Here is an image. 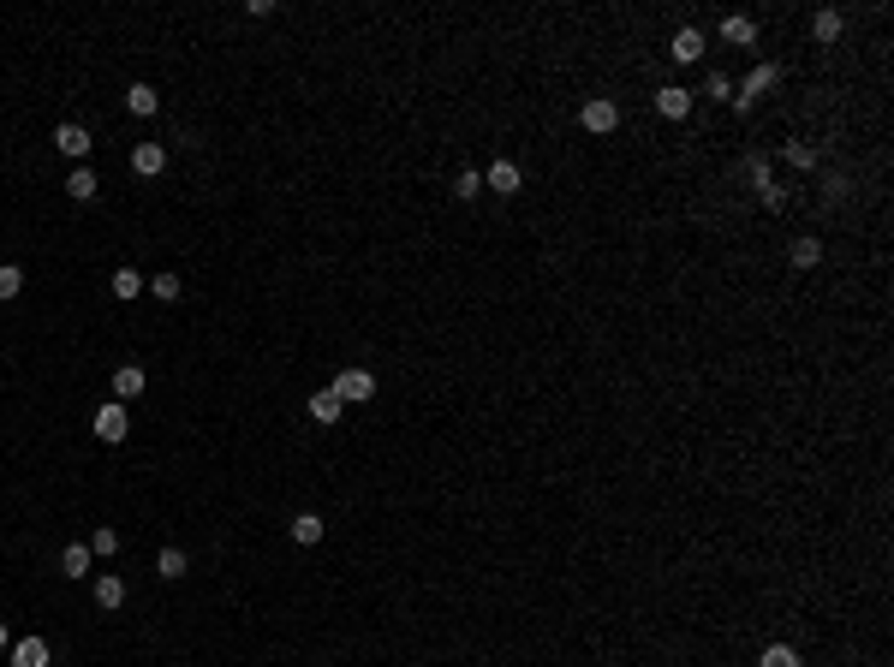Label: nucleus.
<instances>
[{
    "instance_id": "nucleus-1",
    "label": "nucleus",
    "mask_w": 894,
    "mask_h": 667,
    "mask_svg": "<svg viewBox=\"0 0 894 667\" xmlns=\"http://www.w3.org/2000/svg\"><path fill=\"white\" fill-rule=\"evenodd\" d=\"M334 393H340V406L376 399V375H370V370H340V375H334Z\"/></svg>"
},
{
    "instance_id": "nucleus-2",
    "label": "nucleus",
    "mask_w": 894,
    "mask_h": 667,
    "mask_svg": "<svg viewBox=\"0 0 894 667\" xmlns=\"http://www.w3.org/2000/svg\"><path fill=\"white\" fill-rule=\"evenodd\" d=\"M125 406H96V441H108V447H119L125 441Z\"/></svg>"
},
{
    "instance_id": "nucleus-3",
    "label": "nucleus",
    "mask_w": 894,
    "mask_h": 667,
    "mask_svg": "<svg viewBox=\"0 0 894 667\" xmlns=\"http://www.w3.org/2000/svg\"><path fill=\"white\" fill-rule=\"evenodd\" d=\"M54 149H60V156H72V161H84L90 149H96V138H90L84 125H72V119H66V125L54 132Z\"/></svg>"
},
{
    "instance_id": "nucleus-4",
    "label": "nucleus",
    "mask_w": 894,
    "mask_h": 667,
    "mask_svg": "<svg viewBox=\"0 0 894 667\" xmlns=\"http://www.w3.org/2000/svg\"><path fill=\"white\" fill-rule=\"evenodd\" d=\"M656 114H662V119H686V114H692V90L662 84V90H656Z\"/></svg>"
},
{
    "instance_id": "nucleus-5",
    "label": "nucleus",
    "mask_w": 894,
    "mask_h": 667,
    "mask_svg": "<svg viewBox=\"0 0 894 667\" xmlns=\"http://www.w3.org/2000/svg\"><path fill=\"white\" fill-rule=\"evenodd\" d=\"M90 567H96L90 542H66V549H60V578H90Z\"/></svg>"
},
{
    "instance_id": "nucleus-6",
    "label": "nucleus",
    "mask_w": 894,
    "mask_h": 667,
    "mask_svg": "<svg viewBox=\"0 0 894 667\" xmlns=\"http://www.w3.org/2000/svg\"><path fill=\"white\" fill-rule=\"evenodd\" d=\"M775 78H781V72H775L769 60H763V66H757L752 78H745V96H734V108H739V114H745V108H752L757 96H769V90H775Z\"/></svg>"
},
{
    "instance_id": "nucleus-7",
    "label": "nucleus",
    "mask_w": 894,
    "mask_h": 667,
    "mask_svg": "<svg viewBox=\"0 0 894 667\" xmlns=\"http://www.w3.org/2000/svg\"><path fill=\"white\" fill-rule=\"evenodd\" d=\"M519 185H525V173H519L513 161H495V167L483 173V191H501V197H513Z\"/></svg>"
},
{
    "instance_id": "nucleus-8",
    "label": "nucleus",
    "mask_w": 894,
    "mask_h": 667,
    "mask_svg": "<svg viewBox=\"0 0 894 667\" xmlns=\"http://www.w3.org/2000/svg\"><path fill=\"white\" fill-rule=\"evenodd\" d=\"M161 167H167V149H161V143H138V149H132V173L138 179H156Z\"/></svg>"
},
{
    "instance_id": "nucleus-9",
    "label": "nucleus",
    "mask_w": 894,
    "mask_h": 667,
    "mask_svg": "<svg viewBox=\"0 0 894 667\" xmlns=\"http://www.w3.org/2000/svg\"><path fill=\"white\" fill-rule=\"evenodd\" d=\"M615 125H620V108H615V101H584V132H596V138H602V132H615Z\"/></svg>"
},
{
    "instance_id": "nucleus-10",
    "label": "nucleus",
    "mask_w": 894,
    "mask_h": 667,
    "mask_svg": "<svg viewBox=\"0 0 894 667\" xmlns=\"http://www.w3.org/2000/svg\"><path fill=\"white\" fill-rule=\"evenodd\" d=\"M12 667H48V638H19L12 644Z\"/></svg>"
},
{
    "instance_id": "nucleus-11",
    "label": "nucleus",
    "mask_w": 894,
    "mask_h": 667,
    "mask_svg": "<svg viewBox=\"0 0 894 667\" xmlns=\"http://www.w3.org/2000/svg\"><path fill=\"white\" fill-rule=\"evenodd\" d=\"M340 412H346V406H340L334 388H317V393H310V417H317V423H340Z\"/></svg>"
},
{
    "instance_id": "nucleus-12",
    "label": "nucleus",
    "mask_w": 894,
    "mask_h": 667,
    "mask_svg": "<svg viewBox=\"0 0 894 667\" xmlns=\"http://www.w3.org/2000/svg\"><path fill=\"white\" fill-rule=\"evenodd\" d=\"M138 393H143V370L138 364H119L114 370V399H138Z\"/></svg>"
},
{
    "instance_id": "nucleus-13",
    "label": "nucleus",
    "mask_w": 894,
    "mask_h": 667,
    "mask_svg": "<svg viewBox=\"0 0 894 667\" xmlns=\"http://www.w3.org/2000/svg\"><path fill=\"white\" fill-rule=\"evenodd\" d=\"M125 108H132V114H138V119H149V114H156V108H161V96H156V90H149V84H132V90H125Z\"/></svg>"
},
{
    "instance_id": "nucleus-14",
    "label": "nucleus",
    "mask_w": 894,
    "mask_h": 667,
    "mask_svg": "<svg viewBox=\"0 0 894 667\" xmlns=\"http://www.w3.org/2000/svg\"><path fill=\"white\" fill-rule=\"evenodd\" d=\"M119 602H125V584L114 572H96V608H119Z\"/></svg>"
},
{
    "instance_id": "nucleus-15",
    "label": "nucleus",
    "mask_w": 894,
    "mask_h": 667,
    "mask_svg": "<svg viewBox=\"0 0 894 667\" xmlns=\"http://www.w3.org/2000/svg\"><path fill=\"white\" fill-rule=\"evenodd\" d=\"M668 54H674L680 66H692V60L704 54V36H697V30H680V36H674V48H668Z\"/></svg>"
},
{
    "instance_id": "nucleus-16",
    "label": "nucleus",
    "mask_w": 894,
    "mask_h": 667,
    "mask_svg": "<svg viewBox=\"0 0 894 667\" xmlns=\"http://www.w3.org/2000/svg\"><path fill=\"white\" fill-rule=\"evenodd\" d=\"M781 156H787V161H793V167H799V173H811V167H817V143H805V138H793V143H787V149H781Z\"/></svg>"
},
{
    "instance_id": "nucleus-17",
    "label": "nucleus",
    "mask_w": 894,
    "mask_h": 667,
    "mask_svg": "<svg viewBox=\"0 0 894 667\" xmlns=\"http://www.w3.org/2000/svg\"><path fill=\"white\" fill-rule=\"evenodd\" d=\"M811 36H817V42H834V36H841V12H834V6H823V12L811 19Z\"/></svg>"
},
{
    "instance_id": "nucleus-18",
    "label": "nucleus",
    "mask_w": 894,
    "mask_h": 667,
    "mask_svg": "<svg viewBox=\"0 0 894 667\" xmlns=\"http://www.w3.org/2000/svg\"><path fill=\"white\" fill-rule=\"evenodd\" d=\"M185 567H191V560H185V549H161V554H156V572H161V578H185Z\"/></svg>"
},
{
    "instance_id": "nucleus-19",
    "label": "nucleus",
    "mask_w": 894,
    "mask_h": 667,
    "mask_svg": "<svg viewBox=\"0 0 894 667\" xmlns=\"http://www.w3.org/2000/svg\"><path fill=\"white\" fill-rule=\"evenodd\" d=\"M90 554H96V560L119 554V530H114V525H96V536H90Z\"/></svg>"
},
{
    "instance_id": "nucleus-20",
    "label": "nucleus",
    "mask_w": 894,
    "mask_h": 667,
    "mask_svg": "<svg viewBox=\"0 0 894 667\" xmlns=\"http://www.w3.org/2000/svg\"><path fill=\"white\" fill-rule=\"evenodd\" d=\"M293 542H322V518L317 512H298L293 518Z\"/></svg>"
},
{
    "instance_id": "nucleus-21",
    "label": "nucleus",
    "mask_w": 894,
    "mask_h": 667,
    "mask_svg": "<svg viewBox=\"0 0 894 667\" xmlns=\"http://www.w3.org/2000/svg\"><path fill=\"white\" fill-rule=\"evenodd\" d=\"M66 191H72V197H78V203H90V197H96V191H101V185H96V173H90V167H78V173H72V179H66Z\"/></svg>"
},
{
    "instance_id": "nucleus-22",
    "label": "nucleus",
    "mask_w": 894,
    "mask_h": 667,
    "mask_svg": "<svg viewBox=\"0 0 894 667\" xmlns=\"http://www.w3.org/2000/svg\"><path fill=\"white\" fill-rule=\"evenodd\" d=\"M721 36H728V42H739V48H745V42H757V24H752V19H739V12H734V19L721 24Z\"/></svg>"
},
{
    "instance_id": "nucleus-23",
    "label": "nucleus",
    "mask_w": 894,
    "mask_h": 667,
    "mask_svg": "<svg viewBox=\"0 0 894 667\" xmlns=\"http://www.w3.org/2000/svg\"><path fill=\"white\" fill-rule=\"evenodd\" d=\"M19 293H24L19 262H0V304H6V298H19Z\"/></svg>"
},
{
    "instance_id": "nucleus-24",
    "label": "nucleus",
    "mask_w": 894,
    "mask_h": 667,
    "mask_svg": "<svg viewBox=\"0 0 894 667\" xmlns=\"http://www.w3.org/2000/svg\"><path fill=\"white\" fill-rule=\"evenodd\" d=\"M114 298H143V275H138V269H119V275H114Z\"/></svg>"
},
{
    "instance_id": "nucleus-25",
    "label": "nucleus",
    "mask_w": 894,
    "mask_h": 667,
    "mask_svg": "<svg viewBox=\"0 0 894 667\" xmlns=\"http://www.w3.org/2000/svg\"><path fill=\"white\" fill-rule=\"evenodd\" d=\"M757 667H799V655H793L787 644H769L763 655H757Z\"/></svg>"
},
{
    "instance_id": "nucleus-26",
    "label": "nucleus",
    "mask_w": 894,
    "mask_h": 667,
    "mask_svg": "<svg viewBox=\"0 0 894 667\" xmlns=\"http://www.w3.org/2000/svg\"><path fill=\"white\" fill-rule=\"evenodd\" d=\"M793 262H799V269L823 262V238H799V245H793Z\"/></svg>"
},
{
    "instance_id": "nucleus-27",
    "label": "nucleus",
    "mask_w": 894,
    "mask_h": 667,
    "mask_svg": "<svg viewBox=\"0 0 894 667\" xmlns=\"http://www.w3.org/2000/svg\"><path fill=\"white\" fill-rule=\"evenodd\" d=\"M149 293H156L161 304H173V298L185 293V286H179V275H156V280H149Z\"/></svg>"
},
{
    "instance_id": "nucleus-28",
    "label": "nucleus",
    "mask_w": 894,
    "mask_h": 667,
    "mask_svg": "<svg viewBox=\"0 0 894 667\" xmlns=\"http://www.w3.org/2000/svg\"><path fill=\"white\" fill-rule=\"evenodd\" d=\"M477 191H483V173H477V167H471V173H459V197H465V203H471Z\"/></svg>"
},
{
    "instance_id": "nucleus-29",
    "label": "nucleus",
    "mask_w": 894,
    "mask_h": 667,
    "mask_svg": "<svg viewBox=\"0 0 894 667\" xmlns=\"http://www.w3.org/2000/svg\"><path fill=\"white\" fill-rule=\"evenodd\" d=\"M757 197H763V209H781V203H787V197H781V191H775V185H769V179H763V185H757Z\"/></svg>"
},
{
    "instance_id": "nucleus-30",
    "label": "nucleus",
    "mask_w": 894,
    "mask_h": 667,
    "mask_svg": "<svg viewBox=\"0 0 894 667\" xmlns=\"http://www.w3.org/2000/svg\"><path fill=\"white\" fill-rule=\"evenodd\" d=\"M6 644H12V638H6V620H0V649H6Z\"/></svg>"
}]
</instances>
